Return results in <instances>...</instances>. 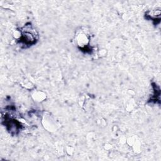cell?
Here are the masks:
<instances>
[{
	"label": "cell",
	"instance_id": "6da1fadb",
	"mask_svg": "<svg viewBox=\"0 0 161 161\" xmlns=\"http://www.w3.org/2000/svg\"><path fill=\"white\" fill-rule=\"evenodd\" d=\"M21 37L20 42H23L26 45L34 44L37 40V35L36 31L30 26H25L21 31Z\"/></svg>",
	"mask_w": 161,
	"mask_h": 161
}]
</instances>
